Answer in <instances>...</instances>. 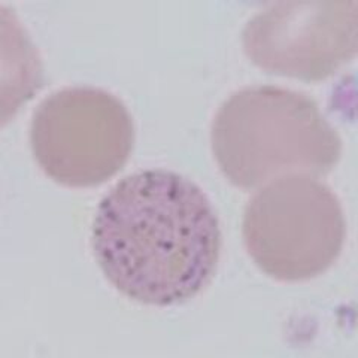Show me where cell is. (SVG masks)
Listing matches in <instances>:
<instances>
[{
  "label": "cell",
  "mask_w": 358,
  "mask_h": 358,
  "mask_svg": "<svg viewBox=\"0 0 358 358\" xmlns=\"http://www.w3.org/2000/svg\"><path fill=\"white\" fill-rule=\"evenodd\" d=\"M134 126L126 105L96 87L52 92L33 110L30 147L43 173L72 188L115 176L130 159Z\"/></svg>",
  "instance_id": "277c9868"
},
{
  "label": "cell",
  "mask_w": 358,
  "mask_h": 358,
  "mask_svg": "<svg viewBox=\"0 0 358 358\" xmlns=\"http://www.w3.org/2000/svg\"><path fill=\"white\" fill-rule=\"evenodd\" d=\"M212 152L234 187L255 189L288 173L327 175L342 155V139L303 93L250 85L231 93L210 126Z\"/></svg>",
  "instance_id": "7a4b0ae2"
},
{
  "label": "cell",
  "mask_w": 358,
  "mask_h": 358,
  "mask_svg": "<svg viewBox=\"0 0 358 358\" xmlns=\"http://www.w3.org/2000/svg\"><path fill=\"white\" fill-rule=\"evenodd\" d=\"M243 245L257 267L284 282L327 272L342 252L341 200L317 176L288 173L260 187L246 203Z\"/></svg>",
  "instance_id": "3957f363"
},
{
  "label": "cell",
  "mask_w": 358,
  "mask_h": 358,
  "mask_svg": "<svg viewBox=\"0 0 358 358\" xmlns=\"http://www.w3.org/2000/svg\"><path fill=\"white\" fill-rule=\"evenodd\" d=\"M357 9L355 0L272 3L246 22L245 54L268 73L326 80L355 57Z\"/></svg>",
  "instance_id": "5b68a950"
},
{
  "label": "cell",
  "mask_w": 358,
  "mask_h": 358,
  "mask_svg": "<svg viewBox=\"0 0 358 358\" xmlns=\"http://www.w3.org/2000/svg\"><path fill=\"white\" fill-rule=\"evenodd\" d=\"M92 248L121 294L151 306L181 305L215 275L220 221L192 179L166 169L141 171L100 200Z\"/></svg>",
  "instance_id": "6da1fadb"
}]
</instances>
